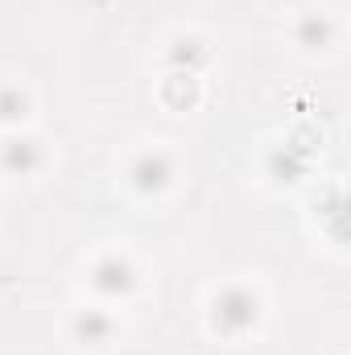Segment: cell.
<instances>
[{"label": "cell", "instance_id": "6da1fadb", "mask_svg": "<svg viewBox=\"0 0 351 355\" xmlns=\"http://www.w3.org/2000/svg\"><path fill=\"white\" fill-rule=\"evenodd\" d=\"M257 318H261V297L252 289H244V285L223 289L215 297V306H211V322L223 335H244V331L257 327Z\"/></svg>", "mask_w": 351, "mask_h": 355}, {"label": "cell", "instance_id": "7a4b0ae2", "mask_svg": "<svg viewBox=\"0 0 351 355\" xmlns=\"http://www.w3.org/2000/svg\"><path fill=\"white\" fill-rule=\"evenodd\" d=\"M132 186L137 190H145V194H153V190H166L170 186V178H174V162L162 153V149H149V153H141L137 162H132Z\"/></svg>", "mask_w": 351, "mask_h": 355}, {"label": "cell", "instance_id": "3957f363", "mask_svg": "<svg viewBox=\"0 0 351 355\" xmlns=\"http://www.w3.org/2000/svg\"><path fill=\"white\" fill-rule=\"evenodd\" d=\"M91 285L108 297H124L137 285V277H132V265L124 257H99L95 268H91Z\"/></svg>", "mask_w": 351, "mask_h": 355}, {"label": "cell", "instance_id": "277c9868", "mask_svg": "<svg viewBox=\"0 0 351 355\" xmlns=\"http://www.w3.org/2000/svg\"><path fill=\"white\" fill-rule=\"evenodd\" d=\"M0 166L8 170V174H33L37 166H42V145L33 141V137H12V141H4V149H0Z\"/></svg>", "mask_w": 351, "mask_h": 355}, {"label": "cell", "instance_id": "5b68a950", "mask_svg": "<svg viewBox=\"0 0 351 355\" xmlns=\"http://www.w3.org/2000/svg\"><path fill=\"white\" fill-rule=\"evenodd\" d=\"M75 335L87 343V347H103L112 335H116V318L108 310H83L75 318Z\"/></svg>", "mask_w": 351, "mask_h": 355}, {"label": "cell", "instance_id": "8992f818", "mask_svg": "<svg viewBox=\"0 0 351 355\" xmlns=\"http://www.w3.org/2000/svg\"><path fill=\"white\" fill-rule=\"evenodd\" d=\"M331 21L327 17H318V12H306L302 17V25H298V42L306 46V50H323V46H331Z\"/></svg>", "mask_w": 351, "mask_h": 355}, {"label": "cell", "instance_id": "52a82bcc", "mask_svg": "<svg viewBox=\"0 0 351 355\" xmlns=\"http://www.w3.org/2000/svg\"><path fill=\"white\" fill-rule=\"evenodd\" d=\"M29 112V99L21 87H0V120H21Z\"/></svg>", "mask_w": 351, "mask_h": 355}, {"label": "cell", "instance_id": "ba28073f", "mask_svg": "<svg viewBox=\"0 0 351 355\" xmlns=\"http://www.w3.org/2000/svg\"><path fill=\"white\" fill-rule=\"evenodd\" d=\"M198 46H203L198 37H182V42L174 46V62H178V67H190V62H194V54H198V58H207V50H198Z\"/></svg>", "mask_w": 351, "mask_h": 355}]
</instances>
